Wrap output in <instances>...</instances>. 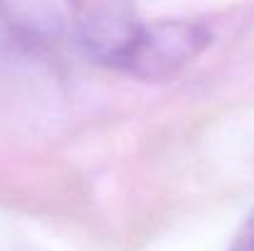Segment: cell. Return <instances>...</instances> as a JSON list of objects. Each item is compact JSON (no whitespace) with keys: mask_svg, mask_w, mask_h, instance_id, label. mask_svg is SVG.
<instances>
[{"mask_svg":"<svg viewBox=\"0 0 254 251\" xmlns=\"http://www.w3.org/2000/svg\"><path fill=\"white\" fill-rule=\"evenodd\" d=\"M230 251H254V209L250 212V217L245 219L242 229L237 232Z\"/></svg>","mask_w":254,"mask_h":251,"instance_id":"obj_3","label":"cell"},{"mask_svg":"<svg viewBox=\"0 0 254 251\" xmlns=\"http://www.w3.org/2000/svg\"><path fill=\"white\" fill-rule=\"evenodd\" d=\"M212 42V30L197 20L141 22L116 72L141 82H170L180 77Z\"/></svg>","mask_w":254,"mask_h":251,"instance_id":"obj_1","label":"cell"},{"mask_svg":"<svg viewBox=\"0 0 254 251\" xmlns=\"http://www.w3.org/2000/svg\"><path fill=\"white\" fill-rule=\"evenodd\" d=\"M72 32L94 62L116 69L131 47L141 17L133 0H64Z\"/></svg>","mask_w":254,"mask_h":251,"instance_id":"obj_2","label":"cell"}]
</instances>
